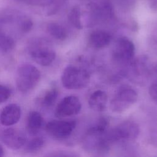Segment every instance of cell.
<instances>
[{"mask_svg": "<svg viewBox=\"0 0 157 157\" xmlns=\"http://www.w3.org/2000/svg\"><path fill=\"white\" fill-rule=\"evenodd\" d=\"M135 46L134 43L126 37L119 38L113 50V58L119 63H130L134 58Z\"/></svg>", "mask_w": 157, "mask_h": 157, "instance_id": "cell-6", "label": "cell"}, {"mask_svg": "<svg viewBox=\"0 0 157 157\" xmlns=\"http://www.w3.org/2000/svg\"><path fill=\"white\" fill-rule=\"evenodd\" d=\"M28 50L33 59L43 66L50 65L56 57L55 51L49 45L48 42L43 39L33 40L29 45Z\"/></svg>", "mask_w": 157, "mask_h": 157, "instance_id": "cell-3", "label": "cell"}, {"mask_svg": "<svg viewBox=\"0 0 157 157\" xmlns=\"http://www.w3.org/2000/svg\"><path fill=\"white\" fill-rule=\"evenodd\" d=\"M33 23L29 18L23 19L20 23V29L23 33L29 32L33 28Z\"/></svg>", "mask_w": 157, "mask_h": 157, "instance_id": "cell-21", "label": "cell"}, {"mask_svg": "<svg viewBox=\"0 0 157 157\" xmlns=\"http://www.w3.org/2000/svg\"><path fill=\"white\" fill-rule=\"evenodd\" d=\"M14 47L13 39L0 31V51L3 53H8L12 50Z\"/></svg>", "mask_w": 157, "mask_h": 157, "instance_id": "cell-18", "label": "cell"}, {"mask_svg": "<svg viewBox=\"0 0 157 157\" xmlns=\"http://www.w3.org/2000/svg\"><path fill=\"white\" fill-rule=\"evenodd\" d=\"M44 145V140L42 137H36L30 140L26 145L25 150L28 152H35L40 150Z\"/></svg>", "mask_w": 157, "mask_h": 157, "instance_id": "cell-19", "label": "cell"}, {"mask_svg": "<svg viewBox=\"0 0 157 157\" xmlns=\"http://www.w3.org/2000/svg\"><path fill=\"white\" fill-rule=\"evenodd\" d=\"M76 126L74 120H53L49 121L45 126L47 133L57 139H63L68 137Z\"/></svg>", "mask_w": 157, "mask_h": 157, "instance_id": "cell-7", "label": "cell"}, {"mask_svg": "<svg viewBox=\"0 0 157 157\" xmlns=\"http://www.w3.org/2000/svg\"><path fill=\"white\" fill-rule=\"evenodd\" d=\"M4 149L1 145H0V157L4 156Z\"/></svg>", "mask_w": 157, "mask_h": 157, "instance_id": "cell-24", "label": "cell"}, {"mask_svg": "<svg viewBox=\"0 0 157 157\" xmlns=\"http://www.w3.org/2000/svg\"><path fill=\"white\" fill-rule=\"evenodd\" d=\"M109 121L105 117L100 118L96 123L89 128L86 131V136H99L107 131Z\"/></svg>", "mask_w": 157, "mask_h": 157, "instance_id": "cell-15", "label": "cell"}, {"mask_svg": "<svg viewBox=\"0 0 157 157\" xmlns=\"http://www.w3.org/2000/svg\"><path fill=\"white\" fill-rule=\"evenodd\" d=\"M2 140L8 148L18 150L25 144L26 137L23 132L19 129L7 128L2 132Z\"/></svg>", "mask_w": 157, "mask_h": 157, "instance_id": "cell-9", "label": "cell"}, {"mask_svg": "<svg viewBox=\"0 0 157 157\" xmlns=\"http://www.w3.org/2000/svg\"><path fill=\"white\" fill-rule=\"evenodd\" d=\"M108 101L107 93L102 90L94 91L89 97L88 105L91 109L101 112L105 110Z\"/></svg>", "mask_w": 157, "mask_h": 157, "instance_id": "cell-12", "label": "cell"}, {"mask_svg": "<svg viewBox=\"0 0 157 157\" xmlns=\"http://www.w3.org/2000/svg\"><path fill=\"white\" fill-rule=\"evenodd\" d=\"M61 80L65 88L79 90L88 85L90 76L86 69L74 65H68L64 68Z\"/></svg>", "mask_w": 157, "mask_h": 157, "instance_id": "cell-1", "label": "cell"}, {"mask_svg": "<svg viewBox=\"0 0 157 157\" xmlns=\"http://www.w3.org/2000/svg\"><path fill=\"white\" fill-rule=\"evenodd\" d=\"M148 93L153 101L157 104V82L153 83L150 86Z\"/></svg>", "mask_w": 157, "mask_h": 157, "instance_id": "cell-22", "label": "cell"}, {"mask_svg": "<svg viewBox=\"0 0 157 157\" xmlns=\"http://www.w3.org/2000/svg\"><path fill=\"white\" fill-rule=\"evenodd\" d=\"M44 120L41 114L37 111L31 112L27 118V130L32 136L37 134L42 129Z\"/></svg>", "mask_w": 157, "mask_h": 157, "instance_id": "cell-13", "label": "cell"}, {"mask_svg": "<svg viewBox=\"0 0 157 157\" xmlns=\"http://www.w3.org/2000/svg\"><path fill=\"white\" fill-rule=\"evenodd\" d=\"M68 20L70 23L75 28L82 29L83 25L81 21L80 9L78 6L73 7L68 14Z\"/></svg>", "mask_w": 157, "mask_h": 157, "instance_id": "cell-17", "label": "cell"}, {"mask_svg": "<svg viewBox=\"0 0 157 157\" xmlns=\"http://www.w3.org/2000/svg\"><path fill=\"white\" fill-rule=\"evenodd\" d=\"M58 96V90L53 87L47 91L40 99V104L45 107H50L55 103Z\"/></svg>", "mask_w": 157, "mask_h": 157, "instance_id": "cell-16", "label": "cell"}, {"mask_svg": "<svg viewBox=\"0 0 157 157\" xmlns=\"http://www.w3.org/2000/svg\"><path fill=\"white\" fill-rule=\"evenodd\" d=\"M111 35L104 30H95L88 37V44L94 48H102L107 46L111 41Z\"/></svg>", "mask_w": 157, "mask_h": 157, "instance_id": "cell-11", "label": "cell"}, {"mask_svg": "<svg viewBox=\"0 0 157 157\" xmlns=\"http://www.w3.org/2000/svg\"><path fill=\"white\" fill-rule=\"evenodd\" d=\"M156 71H157V65H156Z\"/></svg>", "mask_w": 157, "mask_h": 157, "instance_id": "cell-25", "label": "cell"}, {"mask_svg": "<svg viewBox=\"0 0 157 157\" xmlns=\"http://www.w3.org/2000/svg\"><path fill=\"white\" fill-rule=\"evenodd\" d=\"M139 132V127L136 123L126 121L118 124L110 131H107L106 135L112 144L117 142L134 140L138 137Z\"/></svg>", "mask_w": 157, "mask_h": 157, "instance_id": "cell-4", "label": "cell"}, {"mask_svg": "<svg viewBox=\"0 0 157 157\" xmlns=\"http://www.w3.org/2000/svg\"><path fill=\"white\" fill-rule=\"evenodd\" d=\"M47 31L51 36L59 40H65L68 36L66 29L63 25L56 22L49 23L47 25Z\"/></svg>", "mask_w": 157, "mask_h": 157, "instance_id": "cell-14", "label": "cell"}, {"mask_svg": "<svg viewBox=\"0 0 157 157\" xmlns=\"http://www.w3.org/2000/svg\"><path fill=\"white\" fill-rule=\"evenodd\" d=\"M81 108L82 104L78 97L67 96L58 104L55 110V115L60 118L71 117L77 114Z\"/></svg>", "mask_w": 157, "mask_h": 157, "instance_id": "cell-8", "label": "cell"}, {"mask_svg": "<svg viewBox=\"0 0 157 157\" xmlns=\"http://www.w3.org/2000/svg\"><path fill=\"white\" fill-rule=\"evenodd\" d=\"M10 90L6 86L0 85V104L6 102L10 96Z\"/></svg>", "mask_w": 157, "mask_h": 157, "instance_id": "cell-20", "label": "cell"}, {"mask_svg": "<svg viewBox=\"0 0 157 157\" xmlns=\"http://www.w3.org/2000/svg\"><path fill=\"white\" fill-rule=\"evenodd\" d=\"M138 99L137 91L132 87H120L110 102V109L115 113H123L134 105Z\"/></svg>", "mask_w": 157, "mask_h": 157, "instance_id": "cell-5", "label": "cell"}, {"mask_svg": "<svg viewBox=\"0 0 157 157\" xmlns=\"http://www.w3.org/2000/svg\"><path fill=\"white\" fill-rule=\"evenodd\" d=\"M31 3H36V2H42V0H25Z\"/></svg>", "mask_w": 157, "mask_h": 157, "instance_id": "cell-23", "label": "cell"}, {"mask_svg": "<svg viewBox=\"0 0 157 157\" xmlns=\"http://www.w3.org/2000/svg\"><path fill=\"white\" fill-rule=\"evenodd\" d=\"M20 107L16 104H10L3 108L0 113V123L6 126L17 123L21 117Z\"/></svg>", "mask_w": 157, "mask_h": 157, "instance_id": "cell-10", "label": "cell"}, {"mask_svg": "<svg viewBox=\"0 0 157 157\" xmlns=\"http://www.w3.org/2000/svg\"><path fill=\"white\" fill-rule=\"evenodd\" d=\"M40 78V72L34 66L23 64L17 70L15 82L17 86L21 93H28L37 85Z\"/></svg>", "mask_w": 157, "mask_h": 157, "instance_id": "cell-2", "label": "cell"}]
</instances>
